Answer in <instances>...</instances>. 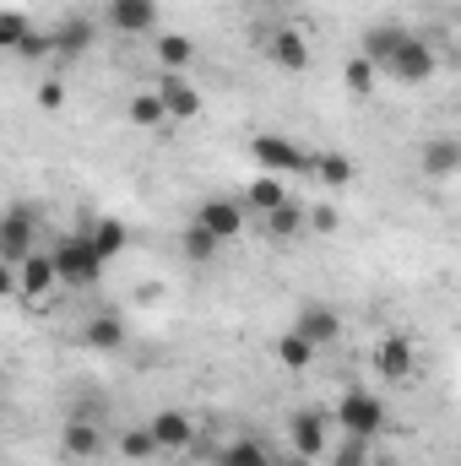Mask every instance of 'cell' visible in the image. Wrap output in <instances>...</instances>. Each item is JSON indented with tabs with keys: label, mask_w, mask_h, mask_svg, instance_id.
I'll list each match as a JSON object with an SVG mask.
<instances>
[{
	"label": "cell",
	"mask_w": 461,
	"mask_h": 466,
	"mask_svg": "<svg viewBox=\"0 0 461 466\" xmlns=\"http://www.w3.org/2000/svg\"><path fill=\"white\" fill-rule=\"evenodd\" d=\"M49 260H55L60 288H98V282H104V255L93 249L87 228H82V233H66V238L49 249Z\"/></svg>",
	"instance_id": "obj_1"
},
{
	"label": "cell",
	"mask_w": 461,
	"mask_h": 466,
	"mask_svg": "<svg viewBox=\"0 0 461 466\" xmlns=\"http://www.w3.org/2000/svg\"><path fill=\"white\" fill-rule=\"evenodd\" d=\"M250 157L261 163V174H282V179H293V174H310V147L304 141H293V136H277V130H266V136H255L250 141Z\"/></svg>",
	"instance_id": "obj_2"
},
{
	"label": "cell",
	"mask_w": 461,
	"mask_h": 466,
	"mask_svg": "<svg viewBox=\"0 0 461 466\" xmlns=\"http://www.w3.org/2000/svg\"><path fill=\"white\" fill-rule=\"evenodd\" d=\"M332 418L343 423V434L369 440V445L385 434V401H380L374 390H343V401L332 407Z\"/></svg>",
	"instance_id": "obj_3"
},
{
	"label": "cell",
	"mask_w": 461,
	"mask_h": 466,
	"mask_svg": "<svg viewBox=\"0 0 461 466\" xmlns=\"http://www.w3.org/2000/svg\"><path fill=\"white\" fill-rule=\"evenodd\" d=\"M380 71H391L396 82H429L435 71H440V49L429 44V38H418V33H407L402 44H396V55L380 66Z\"/></svg>",
	"instance_id": "obj_4"
},
{
	"label": "cell",
	"mask_w": 461,
	"mask_h": 466,
	"mask_svg": "<svg viewBox=\"0 0 461 466\" xmlns=\"http://www.w3.org/2000/svg\"><path fill=\"white\" fill-rule=\"evenodd\" d=\"M288 451L304 456V461H326V451H332V418L315 412V407L293 412L288 418Z\"/></svg>",
	"instance_id": "obj_5"
},
{
	"label": "cell",
	"mask_w": 461,
	"mask_h": 466,
	"mask_svg": "<svg viewBox=\"0 0 461 466\" xmlns=\"http://www.w3.org/2000/svg\"><path fill=\"white\" fill-rule=\"evenodd\" d=\"M27 249H38V212L27 201H16V207L0 212V260L16 266Z\"/></svg>",
	"instance_id": "obj_6"
},
{
	"label": "cell",
	"mask_w": 461,
	"mask_h": 466,
	"mask_svg": "<svg viewBox=\"0 0 461 466\" xmlns=\"http://www.w3.org/2000/svg\"><path fill=\"white\" fill-rule=\"evenodd\" d=\"M147 434H152L158 456H174V451H190V445H196V423H190L179 407H158V412L147 418Z\"/></svg>",
	"instance_id": "obj_7"
},
{
	"label": "cell",
	"mask_w": 461,
	"mask_h": 466,
	"mask_svg": "<svg viewBox=\"0 0 461 466\" xmlns=\"http://www.w3.org/2000/svg\"><path fill=\"white\" fill-rule=\"evenodd\" d=\"M196 228H207L218 244H233V238H244V207L233 196H212L196 207Z\"/></svg>",
	"instance_id": "obj_8"
},
{
	"label": "cell",
	"mask_w": 461,
	"mask_h": 466,
	"mask_svg": "<svg viewBox=\"0 0 461 466\" xmlns=\"http://www.w3.org/2000/svg\"><path fill=\"white\" fill-rule=\"evenodd\" d=\"M60 288V277H55V260H49V249H27L22 260H16V299H49Z\"/></svg>",
	"instance_id": "obj_9"
},
{
	"label": "cell",
	"mask_w": 461,
	"mask_h": 466,
	"mask_svg": "<svg viewBox=\"0 0 461 466\" xmlns=\"http://www.w3.org/2000/svg\"><path fill=\"white\" fill-rule=\"evenodd\" d=\"M60 451H66L71 461H98V456L109 451V429L93 423V418H66V429H60Z\"/></svg>",
	"instance_id": "obj_10"
},
{
	"label": "cell",
	"mask_w": 461,
	"mask_h": 466,
	"mask_svg": "<svg viewBox=\"0 0 461 466\" xmlns=\"http://www.w3.org/2000/svg\"><path fill=\"white\" fill-rule=\"evenodd\" d=\"M288 331H299L310 348H332L337 337H343V315L332 309V304H304L299 315H293V326Z\"/></svg>",
	"instance_id": "obj_11"
},
{
	"label": "cell",
	"mask_w": 461,
	"mask_h": 466,
	"mask_svg": "<svg viewBox=\"0 0 461 466\" xmlns=\"http://www.w3.org/2000/svg\"><path fill=\"white\" fill-rule=\"evenodd\" d=\"M104 16H109V27H115V33L141 38V33H152V27H158V0H104Z\"/></svg>",
	"instance_id": "obj_12"
},
{
	"label": "cell",
	"mask_w": 461,
	"mask_h": 466,
	"mask_svg": "<svg viewBox=\"0 0 461 466\" xmlns=\"http://www.w3.org/2000/svg\"><path fill=\"white\" fill-rule=\"evenodd\" d=\"M413 369H418V348H413L407 337H380V342H374V374H380V380L402 385Z\"/></svg>",
	"instance_id": "obj_13"
},
{
	"label": "cell",
	"mask_w": 461,
	"mask_h": 466,
	"mask_svg": "<svg viewBox=\"0 0 461 466\" xmlns=\"http://www.w3.org/2000/svg\"><path fill=\"white\" fill-rule=\"evenodd\" d=\"M266 60L277 66V71H310V44H304V33L299 27H277L271 38H266Z\"/></svg>",
	"instance_id": "obj_14"
},
{
	"label": "cell",
	"mask_w": 461,
	"mask_h": 466,
	"mask_svg": "<svg viewBox=\"0 0 461 466\" xmlns=\"http://www.w3.org/2000/svg\"><path fill=\"white\" fill-rule=\"evenodd\" d=\"M158 104H163V119H196L201 115V87L190 76H163L158 82Z\"/></svg>",
	"instance_id": "obj_15"
},
{
	"label": "cell",
	"mask_w": 461,
	"mask_h": 466,
	"mask_svg": "<svg viewBox=\"0 0 461 466\" xmlns=\"http://www.w3.org/2000/svg\"><path fill=\"white\" fill-rule=\"evenodd\" d=\"M93 38H98L93 16H66V22L49 33V44H55V60H82V55L93 49Z\"/></svg>",
	"instance_id": "obj_16"
},
{
	"label": "cell",
	"mask_w": 461,
	"mask_h": 466,
	"mask_svg": "<svg viewBox=\"0 0 461 466\" xmlns=\"http://www.w3.org/2000/svg\"><path fill=\"white\" fill-rule=\"evenodd\" d=\"M418 168L429 174V179H451L461 168V141L456 136H435V141H424L418 147Z\"/></svg>",
	"instance_id": "obj_17"
},
{
	"label": "cell",
	"mask_w": 461,
	"mask_h": 466,
	"mask_svg": "<svg viewBox=\"0 0 461 466\" xmlns=\"http://www.w3.org/2000/svg\"><path fill=\"white\" fill-rule=\"evenodd\" d=\"M282 201H293V190H288V179L282 174H255L250 185H244V212H271V207H282Z\"/></svg>",
	"instance_id": "obj_18"
},
{
	"label": "cell",
	"mask_w": 461,
	"mask_h": 466,
	"mask_svg": "<svg viewBox=\"0 0 461 466\" xmlns=\"http://www.w3.org/2000/svg\"><path fill=\"white\" fill-rule=\"evenodd\" d=\"M82 342H87L93 352H119L125 342H130V331H125V320H119L115 309H104V315H93V320H87Z\"/></svg>",
	"instance_id": "obj_19"
},
{
	"label": "cell",
	"mask_w": 461,
	"mask_h": 466,
	"mask_svg": "<svg viewBox=\"0 0 461 466\" xmlns=\"http://www.w3.org/2000/svg\"><path fill=\"white\" fill-rule=\"evenodd\" d=\"M158 66H163L169 76H185V71L196 66V38H185V33H158Z\"/></svg>",
	"instance_id": "obj_20"
},
{
	"label": "cell",
	"mask_w": 461,
	"mask_h": 466,
	"mask_svg": "<svg viewBox=\"0 0 461 466\" xmlns=\"http://www.w3.org/2000/svg\"><path fill=\"white\" fill-rule=\"evenodd\" d=\"M402 38H407V27H396V22H380V27H369V33H364V49H358V55H364V60L380 71V66L396 55V44H402Z\"/></svg>",
	"instance_id": "obj_21"
},
{
	"label": "cell",
	"mask_w": 461,
	"mask_h": 466,
	"mask_svg": "<svg viewBox=\"0 0 461 466\" xmlns=\"http://www.w3.org/2000/svg\"><path fill=\"white\" fill-rule=\"evenodd\" d=\"M261 228H266V238L288 244V238H299V233H304V207H299V201H282V207L261 212Z\"/></svg>",
	"instance_id": "obj_22"
},
{
	"label": "cell",
	"mask_w": 461,
	"mask_h": 466,
	"mask_svg": "<svg viewBox=\"0 0 461 466\" xmlns=\"http://www.w3.org/2000/svg\"><path fill=\"white\" fill-rule=\"evenodd\" d=\"M87 238H93V249L104 255V266H109L115 255H125V244H130V233H125V223H119V218H98V223L87 228Z\"/></svg>",
	"instance_id": "obj_23"
},
{
	"label": "cell",
	"mask_w": 461,
	"mask_h": 466,
	"mask_svg": "<svg viewBox=\"0 0 461 466\" xmlns=\"http://www.w3.org/2000/svg\"><path fill=\"white\" fill-rule=\"evenodd\" d=\"M218 466H271V451H266L261 440L239 434V440H229V445L218 451Z\"/></svg>",
	"instance_id": "obj_24"
},
{
	"label": "cell",
	"mask_w": 461,
	"mask_h": 466,
	"mask_svg": "<svg viewBox=\"0 0 461 466\" xmlns=\"http://www.w3.org/2000/svg\"><path fill=\"white\" fill-rule=\"evenodd\" d=\"M315 352H321V348H310L299 331H282V337H277V363H282L288 374H304V369L315 363Z\"/></svg>",
	"instance_id": "obj_25"
},
{
	"label": "cell",
	"mask_w": 461,
	"mask_h": 466,
	"mask_svg": "<svg viewBox=\"0 0 461 466\" xmlns=\"http://www.w3.org/2000/svg\"><path fill=\"white\" fill-rule=\"evenodd\" d=\"M218 249H223V244H218L207 228H196V223L179 233V255H185L190 266H212V260H218Z\"/></svg>",
	"instance_id": "obj_26"
},
{
	"label": "cell",
	"mask_w": 461,
	"mask_h": 466,
	"mask_svg": "<svg viewBox=\"0 0 461 466\" xmlns=\"http://www.w3.org/2000/svg\"><path fill=\"white\" fill-rule=\"evenodd\" d=\"M310 174H315L326 190H343V185H353V163H347L343 152H321V157H310Z\"/></svg>",
	"instance_id": "obj_27"
},
{
	"label": "cell",
	"mask_w": 461,
	"mask_h": 466,
	"mask_svg": "<svg viewBox=\"0 0 461 466\" xmlns=\"http://www.w3.org/2000/svg\"><path fill=\"white\" fill-rule=\"evenodd\" d=\"M115 456H119V461H152V456H158V445H152L147 423H141V429H125V434H115Z\"/></svg>",
	"instance_id": "obj_28"
},
{
	"label": "cell",
	"mask_w": 461,
	"mask_h": 466,
	"mask_svg": "<svg viewBox=\"0 0 461 466\" xmlns=\"http://www.w3.org/2000/svg\"><path fill=\"white\" fill-rule=\"evenodd\" d=\"M374 76H380V71H374L364 55H353V60L343 66V87L353 93V98H369V93H374Z\"/></svg>",
	"instance_id": "obj_29"
},
{
	"label": "cell",
	"mask_w": 461,
	"mask_h": 466,
	"mask_svg": "<svg viewBox=\"0 0 461 466\" xmlns=\"http://www.w3.org/2000/svg\"><path fill=\"white\" fill-rule=\"evenodd\" d=\"M326 466H369V440H353V434H343V440L326 451Z\"/></svg>",
	"instance_id": "obj_30"
},
{
	"label": "cell",
	"mask_w": 461,
	"mask_h": 466,
	"mask_svg": "<svg viewBox=\"0 0 461 466\" xmlns=\"http://www.w3.org/2000/svg\"><path fill=\"white\" fill-rule=\"evenodd\" d=\"M125 115H130V125H163V104H158V93H136L125 104Z\"/></svg>",
	"instance_id": "obj_31"
},
{
	"label": "cell",
	"mask_w": 461,
	"mask_h": 466,
	"mask_svg": "<svg viewBox=\"0 0 461 466\" xmlns=\"http://www.w3.org/2000/svg\"><path fill=\"white\" fill-rule=\"evenodd\" d=\"M27 33H33V27H27V16H22V11H0V49H5V55H11Z\"/></svg>",
	"instance_id": "obj_32"
},
{
	"label": "cell",
	"mask_w": 461,
	"mask_h": 466,
	"mask_svg": "<svg viewBox=\"0 0 461 466\" xmlns=\"http://www.w3.org/2000/svg\"><path fill=\"white\" fill-rule=\"evenodd\" d=\"M11 55H22V60H49V55H55V44H49V33H27Z\"/></svg>",
	"instance_id": "obj_33"
},
{
	"label": "cell",
	"mask_w": 461,
	"mask_h": 466,
	"mask_svg": "<svg viewBox=\"0 0 461 466\" xmlns=\"http://www.w3.org/2000/svg\"><path fill=\"white\" fill-rule=\"evenodd\" d=\"M337 207H315V212H304V233H337Z\"/></svg>",
	"instance_id": "obj_34"
},
{
	"label": "cell",
	"mask_w": 461,
	"mask_h": 466,
	"mask_svg": "<svg viewBox=\"0 0 461 466\" xmlns=\"http://www.w3.org/2000/svg\"><path fill=\"white\" fill-rule=\"evenodd\" d=\"M60 104H66V87L60 82H44L38 87V109H60Z\"/></svg>",
	"instance_id": "obj_35"
},
{
	"label": "cell",
	"mask_w": 461,
	"mask_h": 466,
	"mask_svg": "<svg viewBox=\"0 0 461 466\" xmlns=\"http://www.w3.org/2000/svg\"><path fill=\"white\" fill-rule=\"evenodd\" d=\"M0 299H16V266L0 260Z\"/></svg>",
	"instance_id": "obj_36"
},
{
	"label": "cell",
	"mask_w": 461,
	"mask_h": 466,
	"mask_svg": "<svg viewBox=\"0 0 461 466\" xmlns=\"http://www.w3.org/2000/svg\"><path fill=\"white\" fill-rule=\"evenodd\" d=\"M271 466H315V461H304V456H293V451H288L282 461H271Z\"/></svg>",
	"instance_id": "obj_37"
}]
</instances>
